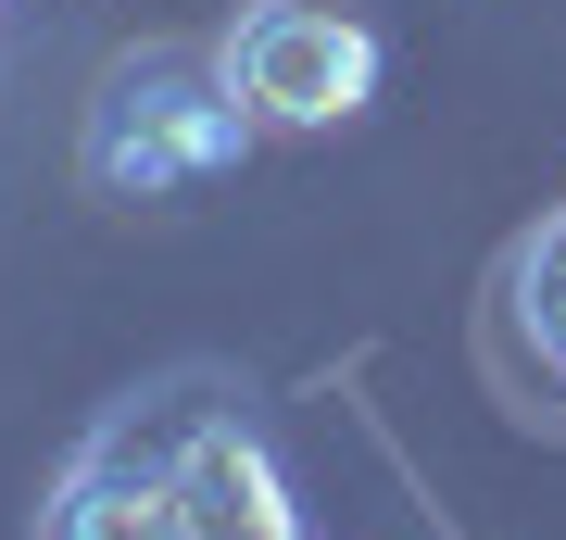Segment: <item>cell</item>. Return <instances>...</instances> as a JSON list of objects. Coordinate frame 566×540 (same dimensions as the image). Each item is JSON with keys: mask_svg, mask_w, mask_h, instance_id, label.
<instances>
[{"mask_svg": "<svg viewBox=\"0 0 566 540\" xmlns=\"http://www.w3.org/2000/svg\"><path fill=\"white\" fill-rule=\"evenodd\" d=\"M504 340H516V352L566 390V201L528 226V240H516V264H504Z\"/></svg>", "mask_w": 566, "mask_h": 540, "instance_id": "cell-4", "label": "cell"}, {"mask_svg": "<svg viewBox=\"0 0 566 540\" xmlns=\"http://www.w3.org/2000/svg\"><path fill=\"white\" fill-rule=\"evenodd\" d=\"M39 540H303V490L227 378H151L63 453Z\"/></svg>", "mask_w": 566, "mask_h": 540, "instance_id": "cell-1", "label": "cell"}, {"mask_svg": "<svg viewBox=\"0 0 566 540\" xmlns=\"http://www.w3.org/2000/svg\"><path fill=\"white\" fill-rule=\"evenodd\" d=\"M227 88H240L252 126H353L365 100H378V25L353 13V0H252L240 25L214 39Z\"/></svg>", "mask_w": 566, "mask_h": 540, "instance_id": "cell-3", "label": "cell"}, {"mask_svg": "<svg viewBox=\"0 0 566 540\" xmlns=\"http://www.w3.org/2000/svg\"><path fill=\"white\" fill-rule=\"evenodd\" d=\"M252 151V114L227 88L214 51H126L76 114V177L102 201H177V189H214L227 163Z\"/></svg>", "mask_w": 566, "mask_h": 540, "instance_id": "cell-2", "label": "cell"}]
</instances>
